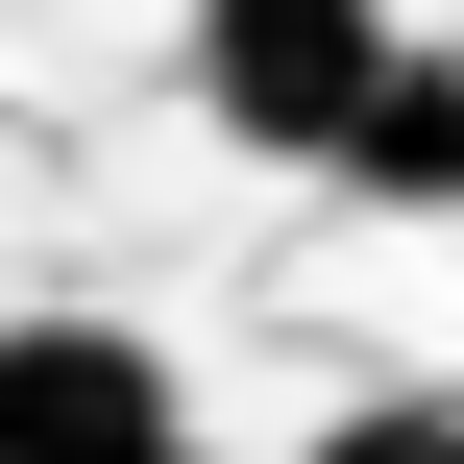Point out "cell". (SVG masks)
<instances>
[{
    "instance_id": "cell-1",
    "label": "cell",
    "mask_w": 464,
    "mask_h": 464,
    "mask_svg": "<svg viewBox=\"0 0 464 464\" xmlns=\"http://www.w3.org/2000/svg\"><path fill=\"white\" fill-rule=\"evenodd\" d=\"M171 73H196V122H220L245 171H318V147L367 122V73H392V0H196Z\"/></svg>"
},
{
    "instance_id": "cell-2",
    "label": "cell",
    "mask_w": 464,
    "mask_h": 464,
    "mask_svg": "<svg viewBox=\"0 0 464 464\" xmlns=\"http://www.w3.org/2000/svg\"><path fill=\"white\" fill-rule=\"evenodd\" d=\"M0 464H196V392L147 318H0Z\"/></svg>"
},
{
    "instance_id": "cell-3",
    "label": "cell",
    "mask_w": 464,
    "mask_h": 464,
    "mask_svg": "<svg viewBox=\"0 0 464 464\" xmlns=\"http://www.w3.org/2000/svg\"><path fill=\"white\" fill-rule=\"evenodd\" d=\"M318 171L392 196V220H464V49H440V24H392V73H367V122H343Z\"/></svg>"
},
{
    "instance_id": "cell-4",
    "label": "cell",
    "mask_w": 464,
    "mask_h": 464,
    "mask_svg": "<svg viewBox=\"0 0 464 464\" xmlns=\"http://www.w3.org/2000/svg\"><path fill=\"white\" fill-rule=\"evenodd\" d=\"M294 464H464V416H440V392H367V416H318Z\"/></svg>"
}]
</instances>
